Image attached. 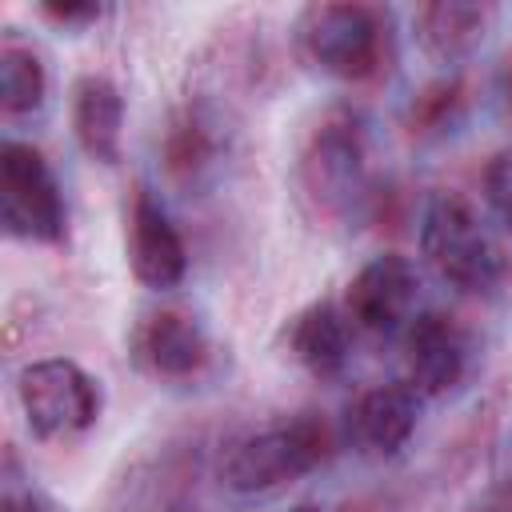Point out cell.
<instances>
[{
	"instance_id": "9a60e30c",
	"label": "cell",
	"mask_w": 512,
	"mask_h": 512,
	"mask_svg": "<svg viewBox=\"0 0 512 512\" xmlns=\"http://www.w3.org/2000/svg\"><path fill=\"white\" fill-rule=\"evenodd\" d=\"M288 352H292V360L308 376L332 380L348 364V352H352V320L332 300H312V304H304L288 320Z\"/></svg>"
},
{
	"instance_id": "e0dca14e",
	"label": "cell",
	"mask_w": 512,
	"mask_h": 512,
	"mask_svg": "<svg viewBox=\"0 0 512 512\" xmlns=\"http://www.w3.org/2000/svg\"><path fill=\"white\" fill-rule=\"evenodd\" d=\"M480 188H484L488 212H492V216L504 224V232L512 236V148H500V152L484 164Z\"/></svg>"
},
{
	"instance_id": "8992f818",
	"label": "cell",
	"mask_w": 512,
	"mask_h": 512,
	"mask_svg": "<svg viewBox=\"0 0 512 512\" xmlns=\"http://www.w3.org/2000/svg\"><path fill=\"white\" fill-rule=\"evenodd\" d=\"M16 400L36 440H72L100 420V380L68 356L28 360L16 376Z\"/></svg>"
},
{
	"instance_id": "5bb4252c",
	"label": "cell",
	"mask_w": 512,
	"mask_h": 512,
	"mask_svg": "<svg viewBox=\"0 0 512 512\" xmlns=\"http://www.w3.org/2000/svg\"><path fill=\"white\" fill-rule=\"evenodd\" d=\"M72 116V136L84 148L88 160L96 164H116L120 160V140H124V92L116 80L104 72H84L72 84L68 100Z\"/></svg>"
},
{
	"instance_id": "8fae6325",
	"label": "cell",
	"mask_w": 512,
	"mask_h": 512,
	"mask_svg": "<svg viewBox=\"0 0 512 512\" xmlns=\"http://www.w3.org/2000/svg\"><path fill=\"white\" fill-rule=\"evenodd\" d=\"M228 140H232V132H228L220 108L200 104V100L180 108L164 132V144H160V160H164L168 180L180 188H204L224 168Z\"/></svg>"
},
{
	"instance_id": "9c48e42d",
	"label": "cell",
	"mask_w": 512,
	"mask_h": 512,
	"mask_svg": "<svg viewBox=\"0 0 512 512\" xmlns=\"http://www.w3.org/2000/svg\"><path fill=\"white\" fill-rule=\"evenodd\" d=\"M124 256H128L132 276L152 292H168L188 276V244L180 228L172 224L168 208L148 188H136L128 204Z\"/></svg>"
},
{
	"instance_id": "ffe728a7",
	"label": "cell",
	"mask_w": 512,
	"mask_h": 512,
	"mask_svg": "<svg viewBox=\"0 0 512 512\" xmlns=\"http://www.w3.org/2000/svg\"><path fill=\"white\" fill-rule=\"evenodd\" d=\"M468 512H512V484H500L468 504Z\"/></svg>"
},
{
	"instance_id": "6da1fadb",
	"label": "cell",
	"mask_w": 512,
	"mask_h": 512,
	"mask_svg": "<svg viewBox=\"0 0 512 512\" xmlns=\"http://www.w3.org/2000/svg\"><path fill=\"white\" fill-rule=\"evenodd\" d=\"M420 256L460 292H492L504 280V248L460 192H432L420 208Z\"/></svg>"
},
{
	"instance_id": "ac0fdd59",
	"label": "cell",
	"mask_w": 512,
	"mask_h": 512,
	"mask_svg": "<svg viewBox=\"0 0 512 512\" xmlns=\"http://www.w3.org/2000/svg\"><path fill=\"white\" fill-rule=\"evenodd\" d=\"M44 20H52L56 28H64V32H80V28H88V24H96L108 8L104 4H92V0H56V4H40L36 8Z\"/></svg>"
},
{
	"instance_id": "277c9868",
	"label": "cell",
	"mask_w": 512,
	"mask_h": 512,
	"mask_svg": "<svg viewBox=\"0 0 512 512\" xmlns=\"http://www.w3.org/2000/svg\"><path fill=\"white\" fill-rule=\"evenodd\" d=\"M292 40L300 60L332 80H364L384 60V20L368 4H304Z\"/></svg>"
},
{
	"instance_id": "52a82bcc",
	"label": "cell",
	"mask_w": 512,
	"mask_h": 512,
	"mask_svg": "<svg viewBox=\"0 0 512 512\" xmlns=\"http://www.w3.org/2000/svg\"><path fill=\"white\" fill-rule=\"evenodd\" d=\"M420 272L400 252H380L364 260L344 288V316L352 328L372 336H396L416 320Z\"/></svg>"
},
{
	"instance_id": "d6986e66",
	"label": "cell",
	"mask_w": 512,
	"mask_h": 512,
	"mask_svg": "<svg viewBox=\"0 0 512 512\" xmlns=\"http://www.w3.org/2000/svg\"><path fill=\"white\" fill-rule=\"evenodd\" d=\"M0 512H56L52 500L32 484V480H20L12 476V464L4 472V492H0Z\"/></svg>"
},
{
	"instance_id": "7a4b0ae2",
	"label": "cell",
	"mask_w": 512,
	"mask_h": 512,
	"mask_svg": "<svg viewBox=\"0 0 512 512\" xmlns=\"http://www.w3.org/2000/svg\"><path fill=\"white\" fill-rule=\"evenodd\" d=\"M328 456V428L316 416H292L240 436L220 460V484L232 496L256 500L304 480Z\"/></svg>"
},
{
	"instance_id": "4fadbf2b",
	"label": "cell",
	"mask_w": 512,
	"mask_h": 512,
	"mask_svg": "<svg viewBox=\"0 0 512 512\" xmlns=\"http://www.w3.org/2000/svg\"><path fill=\"white\" fill-rule=\"evenodd\" d=\"M420 392L408 380L376 384L352 404V436L372 456H400L420 424Z\"/></svg>"
},
{
	"instance_id": "30bf717a",
	"label": "cell",
	"mask_w": 512,
	"mask_h": 512,
	"mask_svg": "<svg viewBox=\"0 0 512 512\" xmlns=\"http://www.w3.org/2000/svg\"><path fill=\"white\" fill-rule=\"evenodd\" d=\"M468 336L444 312H416L404 328V372L420 396H448L468 376Z\"/></svg>"
},
{
	"instance_id": "5b68a950",
	"label": "cell",
	"mask_w": 512,
	"mask_h": 512,
	"mask_svg": "<svg viewBox=\"0 0 512 512\" xmlns=\"http://www.w3.org/2000/svg\"><path fill=\"white\" fill-rule=\"evenodd\" d=\"M0 224L24 244H60L68 236V200L48 156L12 136L0 144Z\"/></svg>"
},
{
	"instance_id": "44dd1931",
	"label": "cell",
	"mask_w": 512,
	"mask_h": 512,
	"mask_svg": "<svg viewBox=\"0 0 512 512\" xmlns=\"http://www.w3.org/2000/svg\"><path fill=\"white\" fill-rule=\"evenodd\" d=\"M288 512H336V508H328V504H320V500H304V504H292Z\"/></svg>"
},
{
	"instance_id": "2e32d148",
	"label": "cell",
	"mask_w": 512,
	"mask_h": 512,
	"mask_svg": "<svg viewBox=\"0 0 512 512\" xmlns=\"http://www.w3.org/2000/svg\"><path fill=\"white\" fill-rule=\"evenodd\" d=\"M48 100V68L40 52L24 40H4L0 44V112L8 120L40 112Z\"/></svg>"
},
{
	"instance_id": "ba28073f",
	"label": "cell",
	"mask_w": 512,
	"mask_h": 512,
	"mask_svg": "<svg viewBox=\"0 0 512 512\" xmlns=\"http://www.w3.org/2000/svg\"><path fill=\"white\" fill-rule=\"evenodd\" d=\"M128 352L136 368L152 380H192L212 356L204 324L184 308H152L128 332Z\"/></svg>"
},
{
	"instance_id": "7c38bea8",
	"label": "cell",
	"mask_w": 512,
	"mask_h": 512,
	"mask_svg": "<svg viewBox=\"0 0 512 512\" xmlns=\"http://www.w3.org/2000/svg\"><path fill=\"white\" fill-rule=\"evenodd\" d=\"M492 24H496V8L492 4L432 0V4H420L412 12V40L432 64L452 68V64L472 60L484 48Z\"/></svg>"
},
{
	"instance_id": "3957f363",
	"label": "cell",
	"mask_w": 512,
	"mask_h": 512,
	"mask_svg": "<svg viewBox=\"0 0 512 512\" xmlns=\"http://www.w3.org/2000/svg\"><path fill=\"white\" fill-rule=\"evenodd\" d=\"M300 192L328 220H360L372 196L368 128L356 112H332L300 152Z\"/></svg>"
}]
</instances>
